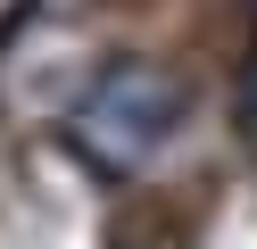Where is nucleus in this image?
Masks as SVG:
<instances>
[{
	"label": "nucleus",
	"instance_id": "f03ea898",
	"mask_svg": "<svg viewBox=\"0 0 257 249\" xmlns=\"http://www.w3.org/2000/svg\"><path fill=\"white\" fill-rule=\"evenodd\" d=\"M240 141L257 149V42H249V66H240Z\"/></svg>",
	"mask_w": 257,
	"mask_h": 249
},
{
	"label": "nucleus",
	"instance_id": "f257e3e1",
	"mask_svg": "<svg viewBox=\"0 0 257 249\" xmlns=\"http://www.w3.org/2000/svg\"><path fill=\"white\" fill-rule=\"evenodd\" d=\"M174 116H183V92H174V75H166V66L124 58V66H108V75L91 83L83 100H75L67 133H75V149H83L100 175H133V166H150L158 149H166Z\"/></svg>",
	"mask_w": 257,
	"mask_h": 249
},
{
	"label": "nucleus",
	"instance_id": "7ed1b4c3",
	"mask_svg": "<svg viewBox=\"0 0 257 249\" xmlns=\"http://www.w3.org/2000/svg\"><path fill=\"white\" fill-rule=\"evenodd\" d=\"M249 9H257V0H249Z\"/></svg>",
	"mask_w": 257,
	"mask_h": 249
}]
</instances>
